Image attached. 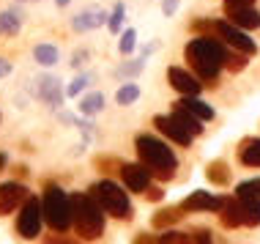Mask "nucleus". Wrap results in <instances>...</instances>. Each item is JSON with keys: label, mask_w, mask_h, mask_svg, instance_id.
I'll list each match as a JSON object with an SVG mask.
<instances>
[{"label": "nucleus", "mask_w": 260, "mask_h": 244, "mask_svg": "<svg viewBox=\"0 0 260 244\" xmlns=\"http://www.w3.org/2000/svg\"><path fill=\"white\" fill-rule=\"evenodd\" d=\"M145 55H137L135 60H123V64H118L115 66V77L121 80V82H132V80H137L140 74H143V69H145Z\"/></svg>", "instance_id": "6ab92c4d"}, {"label": "nucleus", "mask_w": 260, "mask_h": 244, "mask_svg": "<svg viewBox=\"0 0 260 244\" xmlns=\"http://www.w3.org/2000/svg\"><path fill=\"white\" fill-rule=\"evenodd\" d=\"M208 36H216L219 41H224L228 47H233L238 52H247V55H255L257 52V44L247 36V30H241V27H236L233 22H224V19H211V30Z\"/></svg>", "instance_id": "0eeeda50"}, {"label": "nucleus", "mask_w": 260, "mask_h": 244, "mask_svg": "<svg viewBox=\"0 0 260 244\" xmlns=\"http://www.w3.org/2000/svg\"><path fill=\"white\" fill-rule=\"evenodd\" d=\"M88 58H90V50H77L72 55V69H82L88 64Z\"/></svg>", "instance_id": "4c0bfd02"}, {"label": "nucleus", "mask_w": 260, "mask_h": 244, "mask_svg": "<svg viewBox=\"0 0 260 244\" xmlns=\"http://www.w3.org/2000/svg\"><path fill=\"white\" fill-rule=\"evenodd\" d=\"M55 3H58V6H60V9H66V6H69V3H72V0H55Z\"/></svg>", "instance_id": "37998d69"}, {"label": "nucleus", "mask_w": 260, "mask_h": 244, "mask_svg": "<svg viewBox=\"0 0 260 244\" xmlns=\"http://www.w3.org/2000/svg\"><path fill=\"white\" fill-rule=\"evenodd\" d=\"M90 80H93V74H90V72H82V74H77V77H74V80L66 85V96H69V99H74V96H80L82 90H85V88L90 85Z\"/></svg>", "instance_id": "c85d7f7f"}, {"label": "nucleus", "mask_w": 260, "mask_h": 244, "mask_svg": "<svg viewBox=\"0 0 260 244\" xmlns=\"http://www.w3.org/2000/svg\"><path fill=\"white\" fill-rule=\"evenodd\" d=\"M41 225H44V208H41V198L30 195L22 206H19V214H17V233L22 239H36L41 233Z\"/></svg>", "instance_id": "423d86ee"}, {"label": "nucleus", "mask_w": 260, "mask_h": 244, "mask_svg": "<svg viewBox=\"0 0 260 244\" xmlns=\"http://www.w3.org/2000/svg\"><path fill=\"white\" fill-rule=\"evenodd\" d=\"M173 118H175V121H178L186 132H189V135H194V137L203 135V129H206V127H203L206 121H200L198 115L189 113V110H186V107H181V104H175V107H173Z\"/></svg>", "instance_id": "a211bd4d"}, {"label": "nucleus", "mask_w": 260, "mask_h": 244, "mask_svg": "<svg viewBox=\"0 0 260 244\" xmlns=\"http://www.w3.org/2000/svg\"><path fill=\"white\" fill-rule=\"evenodd\" d=\"M153 127L159 129V135H165L167 140H173L175 145H181V148H189L192 140H194V135H189L173 115H156L153 118Z\"/></svg>", "instance_id": "9b49d317"}, {"label": "nucleus", "mask_w": 260, "mask_h": 244, "mask_svg": "<svg viewBox=\"0 0 260 244\" xmlns=\"http://www.w3.org/2000/svg\"><path fill=\"white\" fill-rule=\"evenodd\" d=\"M178 6H181V0H161V14H165V17H173V14L178 11Z\"/></svg>", "instance_id": "ea45409f"}, {"label": "nucleus", "mask_w": 260, "mask_h": 244, "mask_svg": "<svg viewBox=\"0 0 260 244\" xmlns=\"http://www.w3.org/2000/svg\"><path fill=\"white\" fill-rule=\"evenodd\" d=\"M181 217H184L181 203L178 206H165V208H159V211L151 217V225L156 228V231H165V228H173L175 222H181Z\"/></svg>", "instance_id": "f3484780"}, {"label": "nucleus", "mask_w": 260, "mask_h": 244, "mask_svg": "<svg viewBox=\"0 0 260 244\" xmlns=\"http://www.w3.org/2000/svg\"><path fill=\"white\" fill-rule=\"evenodd\" d=\"M33 60H36L39 66L50 69L60 60V50L55 44H36V50H33Z\"/></svg>", "instance_id": "393cba45"}, {"label": "nucleus", "mask_w": 260, "mask_h": 244, "mask_svg": "<svg viewBox=\"0 0 260 244\" xmlns=\"http://www.w3.org/2000/svg\"><path fill=\"white\" fill-rule=\"evenodd\" d=\"M88 192L93 195L96 200H99V206L104 208V214H107V217H115V220H121V222H129L132 214H135L132 200H129V192H126L121 184H115L112 178H102L99 184H93Z\"/></svg>", "instance_id": "20e7f679"}, {"label": "nucleus", "mask_w": 260, "mask_h": 244, "mask_svg": "<svg viewBox=\"0 0 260 244\" xmlns=\"http://www.w3.org/2000/svg\"><path fill=\"white\" fill-rule=\"evenodd\" d=\"M102 110H104V94H99V90H90V94H85L80 99V113L85 118L99 115Z\"/></svg>", "instance_id": "b1692460"}, {"label": "nucleus", "mask_w": 260, "mask_h": 244, "mask_svg": "<svg viewBox=\"0 0 260 244\" xmlns=\"http://www.w3.org/2000/svg\"><path fill=\"white\" fill-rule=\"evenodd\" d=\"M247 58H249L247 52H238V50L236 52H228V58H224V69H228V72H233V74L236 72H244L247 64H249Z\"/></svg>", "instance_id": "7c9ffc66"}, {"label": "nucleus", "mask_w": 260, "mask_h": 244, "mask_svg": "<svg viewBox=\"0 0 260 244\" xmlns=\"http://www.w3.org/2000/svg\"><path fill=\"white\" fill-rule=\"evenodd\" d=\"M151 176H153V173L143 162H126V165H121V178H123V187L129 192H145L151 187Z\"/></svg>", "instance_id": "9d476101"}, {"label": "nucleus", "mask_w": 260, "mask_h": 244, "mask_svg": "<svg viewBox=\"0 0 260 244\" xmlns=\"http://www.w3.org/2000/svg\"><path fill=\"white\" fill-rule=\"evenodd\" d=\"M238 200H260V178H247L236 187Z\"/></svg>", "instance_id": "bb28decb"}, {"label": "nucleus", "mask_w": 260, "mask_h": 244, "mask_svg": "<svg viewBox=\"0 0 260 244\" xmlns=\"http://www.w3.org/2000/svg\"><path fill=\"white\" fill-rule=\"evenodd\" d=\"M224 3H233V6H252L255 0H224Z\"/></svg>", "instance_id": "79ce46f5"}, {"label": "nucleus", "mask_w": 260, "mask_h": 244, "mask_svg": "<svg viewBox=\"0 0 260 244\" xmlns=\"http://www.w3.org/2000/svg\"><path fill=\"white\" fill-rule=\"evenodd\" d=\"M145 198H148L151 203H161V200H165V190H161L159 184H151L148 190H145Z\"/></svg>", "instance_id": "e433bc0d"}, {"label": "nucleus", "mask_w": 260, "mask_h": 244, "mask_svg": "<svg viewBox=\"0 0 260 244\" xmlns=\"http://www.w3.org/2000/svg\"><path fill=\"white\" fill-rule=\"evenodd\" d=\"M135 47H137V30L126 27V30L121 33V41H118V50H121L123 58H129V55L135 52Z\"/></svg>", "instance_id": "2f4dec72"}, {"label": "nucleus", "mask_w": 260, "mask_h": 244, "mask_svg": "<svg viewBox=\"0 0 260 244\" xmlns=\"http://www.w3.org/2000/svg\"><path fill=\"white\" fill-rule=\"evenodd\" d=\"M72 228L82 241H96L104 236V208L90 192H72Z\"/></svg>", "instance_id": "f03ea898"}, {"label": "nucleus", "mask_w": 260, "mask_h": 244, "mask_svg": "<svg viewBox=\"0 0 260 244\" xmlns=\"http://www.w3.org/2000/svg\"><path fill=\"white\" fill-rule=\"evenodd\" d=\"M219 225L233 231V228H241L244 225V208H241V200L236 198H222V206H219Z\"/></svg>", "instance_id": "dca6fc26"}, {"label": "nucleus", "mask_w": 260, "mask_h": 244, "mask_svg": "<svg viewBox=\"0 0 260 244\" xmlns=\"http://www.w3.org/2000/svg\"><path fill=\"white\" fill-rule=\"evenodd\" d=\"M27 198H30V192L22 181H3L0 184V214L6 217V214L17 211Z\"/></svg>", "instance_id": "1a4fd4ad"}, {"label": "nucleus", "mask_w": 260, "mask_h": 244, "mask_svg": "<svg viewBox=\"0 0 260 244\" xmlns=\"http://www.w3.org/2000/svg\"><path fill=\"white\" fill-rule=\"evenodd\" d=\"M159 244H192V233H181V231H165L159 236Z\"/></svg>", "instance_id": "473e14b6"}, {"label": "nucleus", "mask_w": 260, "mask_h": 244, "mask_svg": "<svg viewBox=\"0 0 260 244\" xmlns=\"http://www.w3.org/2000/svg\"><path fill=\"white\" fill-rule=\"evenodd\" d=\"M214 244H216V241H214ZM219 244H228V241H219Z\"/></svg>", "instance_id": "a18cd8bd"}, {"label": "nucleus", "mask_w": 260, "mask_h": 244, "mask_svg": "<svg viewBox=\"0 0 260 244\" xmlns=\"http://www.w3.org/2000/svg\"><path fill=\"white\" fill-rule=\"evenodd\" d=\"M41 208H44V222L52 231H69L72 228V200H69V192L63 187L47 184Z\"/></svg>", "instance_id": "39448f33"}, {"label": "nucleus", "mask_w": 260, "mask_h": 244, "mask_svg": "<svg viewBox=\"0 0 260 244\" xmlns=\"http://www.w3.org/2000/svg\"><path fill=\"white\" fill-rule=\"evenodd\" d=\"M219 206H222L219 195L206 192V190H194L181 200V208H184V211H219Z\"/></svg>", "instance_id": "ddd939ff"}, {"label": "nucleus", "mask_w": 260, "mask_h": 244, "mask_svg": "<svg viewBox=\"0 0 260 244\" xmlns=\"http://www.w3.org/2000/svg\"><path fill=\"white\" fill-rule=\"evenodd\" d=\"M238 159L247 167H260V137H247L238 145Z\"/></svg>", "instance_id": "aec40b11"}, {"label": "nucleus", "mask_w": 260, "mask_h": 244, "mask_svg": "<svg viewBox=\"0 0 260 244\" xmlns=\"http://www.w3.org/2000/svg\"><path fill=\"white\" fill-rule=\"evenodd\" d=\"M93 162H96V167H99L102 173H112V170H115V167H118V170H121V162H118L115 157H96Z\"/></svg>", "instance_id": "f704fd0d"}, {"label": "nucleus", "mask_w": 260, "mask_h": 244, "mask_svg": "<svg viewBox=\"0 0 260 244\" xmlns=\"http://www.w3.org/2000/svg\"><path fill=\"white\" fill-rule=\"evenodd\" d=\"M36 94L41 102H47L50 107L58 110L63 104V96H66V88H60V80L58 77H50V74H41L36 80Z\"/></svg>", "instance_id": "4468645a"}, {"label": "nucleus", "mask_w": 260, "mask_h": 244, "mask_svg": "<svg viewBox=\"0 0 260 244\" xmlns=\"http://www.w3.org/2000/svg\"><path fill=\"white\" fill-rule=\"evenodd\" d=\"M11 64H9V60H6V58H0V80H6V77H9V74H11Z\"/></svg>", "instance_id": "a19ab883"}, {"label": "nucleus", "mask_w": 260, "mask_h": 244, "mask_svg": "<svg viewBox=\"0 0 260 244\" xmlns=\"http://www.w3.org/2000/svg\"><path fill=\"white\" fill-rule=\"evenodd\" d=\"M175 104H181V107H186L189 113H194L200 118V121H211V118H214V107H211L208 102H203L200 96H181L178 102Z\"/></svg>", "instance_id": "412c9836"}, {"label": "nucleus", "mask_w": 260, "mask_h": 244, "mask_svg": "<svg viewBox=\"0 0 260 244\" xmlns=\"http://www.w3.org/2000/svg\"><path fill=\"white\" fill-rule=\"evenodd\" d=\"M132 244H159V236H153L148 231H143V233H137L135 239H132Z\"/></svg>", "instance_id": "58836bf2"}, {"label": "nucleus", "mask_w": 260, "mask_h": 244, "mask_svg": "<svg viewBox=\"0 0 260 244\" xmlns=\"http://www.w3.org/2000/svg\"><path fill=\"white\" fill-rule=\"evenodd\" d=\"M241 208H244V225L257 228L260 225V200H241Z\"/></svg>", "instance_id": "cd10ccee"}, {"label": "nucleus", "mask_w": 260, "mask_h": 244, "mask_svg": "<svg viewBox=\"0 0 260 244\" xmlns=\"http://www.w3.org/2000/svg\"><path fill=\"white\" fill-rule=\"evenodd\" d=\"M19 30H22V14H19L17 9L0 14V36L9 39V36H17Z\"/></svg>", "instance_id": "4be33fe9"}, {"label": "nucleus", "mask_w": 260, "mask_h": 244, "mask_svg": "<svg viewBox=\"0 0 260 244\" xmlns=\"http://www.w3.org/2000/svg\"><path fill=\"white\" fill-rule=\"evenodd\" d=\"M6 167V154H0V170Z\"/></svg>", "instance_id": "c03bdc74"}, {"label": "nucleus", "mask_w": 260, "mask_h": 244, "mask_svg": "<svg viewBox=\"0 0 260 244\" xmlns=\"http://www.w3.org/2000/svg\"><path fill=\"white\" fill-rule=\"evenodd\" d=\"M41 244H82L80 236H69L66 231H55L52 236H47Z\"/></svg>", "instance_id": "72a5a7b5"}, {"label": "nucleus", "mask_w": 260, "mask_h": 244, "mask_svg": "<svg viewBox=\"0 0 260 244\" xmlns=\"http://www.w3.org/2000/svg\"><path fill=\"white\" fill-rule=\"evenodd\" d=\"M107 17L110 14L99 9V6H93V9H85L80 11L77 17H72V30L74 33H88V30H96V27L107 25Z\"/></svg>", "instance_id": "2eb2a0df"}, {"label": "nucleus", "mask_w": 260, "mask_h": 244, "mask_svg": "<svg viewBox=\"0 0 260 244\" xmlns=\"http://www.w3.org/2000/svg\"><path fill=\"white\" fill-rule=\"evenodd\" d=\"M192 244H214V233L208 228H194L192 231Z\"/></svg>", "instance_id": "c9c22d12"}, {"label": "nucleus", "mask_w": 260, "mask_h": 244, "mask_svg": "<svg viewBox=\"0 0 260 244\" xmlns=\"http://www.w3.org/2000/svg\"><path fill=\"white\" fill-rule=\"evenodd\" d=\"M224 17H228V22H233L241 30H255V27H260V11L252 9V6L224 3Z\"/></svg>", "instance_id": "f8f14e48"}, {"label": "nucleus", "mask_w": 260, "mask_h": 244, "mask_svg": "<svg viewBox=\"0 0 260 244\" xmlns=\"http://www.w3.org/2000/svg\"><path fill=\"white\" fill-rule=\"evenodd\" d=\"M206 178L211 181V184H216V187L230 184V167H228V162H224V159H214V162H208Z\"/></svg>", "instance_id": "5701e85b"}, {"label": "nucleus", "mask_w": 260, "mask_h": 244, "mask_svg": "<svg viewBox=\"0 0 260 244\" xmlns=\"http://www.w3.org/2000/svg\"><path fill=\"white\" fill-rule=\"evenodd\" d=\"M167 82H170V88L181 96H200V90H203V82L198 80V74L186 72V69H181V66L167 69Z\"/></svg>", "instance_id": "6e6552de"}, {"label": "nucleus", "mask_w": 260, "mask_h": 244, "mask_svg": "<svg viewBox=\"0 0 260 244\" xmlns=\"http://www.w3.org/2000/svg\"><path fill=\"white\" fill-rule=\"evenodd\" d=\"M137 99H140V85L135 80L123 82V85L115 90V104H121V107H129V104H135Z\"/></svg>", "instance_id": "a878e982"}, {"label": "nucleus", "mask_w": 260, "mask_h": 244, "mask_svg": "<svg viewBox=\"0 0 260 244\" xmlns=\"http://www.w3.org/2000/svg\"><path fill=\"white\" fill-rule=\"evenodd\" d=\"M123 19H126V6L123 3H115V9H112L110 17H107V30L112 33V36H115V33H121Z\"/></svg>", "instance_id": "c756f323"}, {"label": "nucleus", "mask_w": 260, "mask_h": 244, "mask_svg": "<svg viewBox=\"0 0 260 244\" xmlns=\"http://www.w3.org/2000/svg\"><path fill=\"white\" fill-rule=\"evenodd\" d=\"M184 55L203 85H216L219 72L224 69V58H228L224 41H219L216 36H198L186 44Z\"/></svg>", "instance_id": "f257e3e1"}, {"label": "nucleus", "mask_w": 260, "mask_h": 244, "mask_svg": "<svg viewBox=\"0 0 260 244\" xmlns=\"http://www.w3.org/2000/svg\"><path fill=\"white\" fill-rule=\"evenodd\" d=\"M135 151L148 170L161 181H170L178 167V157L173 154V148L165 140H159L156 135H137L135 137Z\"/></svg>", "instance_id": "7ed1b4c3"}]
</instances>
